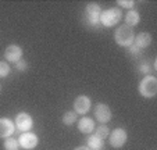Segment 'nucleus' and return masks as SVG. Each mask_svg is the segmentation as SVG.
<instances>
[{"label":"nucleus","instance_id":"obj_21","mask_svg":"<svg viewBox=\"0 0 157 150\" xmlns=\"http://www.w3.org/2000/svg\"><path fill=\"white\" fill-rule=\"evenodd\" d=\"M117 4L124 7V9H132V7L135 6V2H132V0H118Z\"/></svg>","mask_w":157,"mask_h":150},{"label":"nucleus","instance_id":"obj_6","mask_svg":"<svg viewBox=\"0 0 157 150\" xmlns=\"http://www.w3.org/2000/svg\"><path fill=\"white\" fill-rule=\"evenodd\" d=\"M18 144H20L21 149H24V150H32L35 149L36 146H38L39 143V138L36 133L33 132H22L20 136H18Z\"/></svg>","mask_w":157,"mask_h":150},{"label":"nucleus","instance_id":"obj_11","mask_svg":"<svg viewBox=\"0 0 157 150\" xmlns=\"http://www.w3.org/2000/svg\"><path fill=\"white\" fill-rule=\"evenodd\" d=\"M4 59L10 63H18L22 59V49L18 44H10L4 50Z\"/></svg>","mask_w":157,"mask_h":150},{"label":"nucleus","instance_id":"obj_15","mask_svg":"<svg viewBox=\"0 0 157 150\" xmlns=\"http://www.w3.org/2000/svg\"><path fill=\"white\" fill-rule=\"evenodd\" d=\"M86 146L90 150H101L104 146V139L99 138L95 133H90L88 138V144H86Z\"/></svg>","mask_w":157,"mask_h":150},{"label":"nucleus","instance_id":"obj_8","mask_svg":"<svg viewBox=\"0 0 157 150\" xmlns=\"http://www.w3.org/2000/svg\"><path fill=\"white\" fill-rule=\"evenodd\" d=\"M90 106H92V100L85 94H79L74 100V111L78 115H85L90 110Z\"/></svg>","mask_w":157,"mask_h":150},{"label":"nucleus","instance_id":"obj_9","mask_svg":"<svg viewBox=\"0 0 157 150\" xmlns=\"http://www.w3.org/2000/svg\"><path fill=\"white\" fill-rule=\"evenodd\" d=\"M93 114H95L96 120H98L100 124H107L110 120H111V117H113V113H111L110 107L104 103H99L98 106L95 107Z\"/></svg>","mask_w":157,"mask_h":150},{"label":"nucleus","instance_id":"obj_23","mask_svg":"<svg viewBox=\"0 0 157 150\" xmlns=\"http://www.w3.org/2000/svg\"><path fill=\"white\" fill-rule=\"evenodd\" d=\"M139 71L140 72H143V74H149L151 71V68H150V65H149V63L146 61V63H143L142 65H139Z\"/></svg>","mask_w":157,"mask_h":150},{"label":"nucleus","instance_id":"obj_7","mask_svg":"<svg viewBox=\"0 0 157 150\" xmlns=\"http://www.w3.org/2000/svg\"><path fill=\"white\" fill-rule=\"evenodd\" d=\"M14 124H15V128H17L20 132H29L33 127V120L28 113L21 111V113H18L17 117H15Z\"/></svg>","mask_w":157,"mask_h":150},{"label":"nucleus","instance_id":"obj_14","mask_svg":"<svg viewBox=\"0 0 157 150\" xmlns=\"http://www.w3.org/2000/svg\"><path fill=\"white\" fill-rule=\"evenodd\" d=\"M124 21H125V25H127V27H129V28L135 27V25L139 24L140 15H139V13H138L136 10H129V11L124 15Z\"/></svg>","mask_w":157,"mask_h":150},{"label":"nucleus","instance_id":"obj_20","mask_svg":"<svg viewBox=\"0 0 157 150\" xmlns=\"http://www.w3.org/2000/svg\"><path fill=\"white\" fill-rule=\"evenodd\" d=\"M14 65H15V70H17V71H21V72H24V71L28 70V63L25 61V60H22V59H21L18 63H15Z\"/></svg>","mask_w":157,"mask_h":150},{"label":"nucleus","instance_id":"obj_13","mask_svg":"<svg viewBox=\"0 0 157 150\" xmlns=\"http://www.w3.org/2000/svg\"><path fill=\"white\" fill-rule=\"evenodd\" d=\"M133 44L138 47V49H146L151 44V35L149 32H140L138 33L135 38H133Z\"/></svg>","mask_w":157,"mask_h":150},{"label":"nucleus","instance_id":"obj_19","mask_svg":"<svg viewBox=\"0 0 157 150\" xmlns=\"http://www.w3.org/2000/svg\"><path fill=\"white\" fill-rule=\"evenodd\" d=\"M10 65L6 61H0V78H6L10 74Z\"/></svg>","mask_w":157,"mask_h":150},{"label":"nucleus","instance_id":"obj_3","mask_svg":"<svg viewBox=\"0 0 157 150\" xmlns=\"http://www.w3.org/2000/svg\"><path fill=\"white\" fill-rule=\"evenodd\" d=\"M139 93L143 97H151L156 96L157 93V78L154 75H146L139 83Z\"/></svg>","mask_w":157,"mask_h":150},{"label":"nucleus","instance_id":"obj_24","mask_svg":"<svg viewBox=\"0 0 157 150\" xmlns=\"http://www.w3.org/2000/svg\"><path fill=\"white\" fill-rule=\"evenodd\" d=\"M74 150H90L88 146H79V147H75Z\"/></svg>","mask_w":157,"mask_h":150},{"label":"nucleus","instance_id":"obj_18","mask_svg":"<svg viewBox=\"0 0 157 150\" xmlns=\"http://www.w3.org/2000/svg\"><path fill=\"white\" fill-rule=\"evenodd\" d=\"M93 133H95V135H98L99 138H101V139H106V138H109L110 131H109V127H107L106 124H100V127L95 128Z\"/></svg>","mask_w":157,"mask_h":150},{"label":"nucleus","instance_id":"obj_17","mask_svg":"<svg viewBox=\"0 0 157 150\" xmlns=\"http://www.w3.org/2000/svg\"><path fill=\"white\" fill-rule=\"evenodd\" d=\"M4 150H20V144H18V140L14 139L13 136L10 138L4 139V143H3Z\"/></svg>","mask_w":157,"mask_h":150},{"label":"nucleus","instance_id":"obj_10","mask_svg":"<svg viewBox=\"0 0 157 150\" xmlns=\"http://www.w3.org/2000/svg\"><path fill=\"white\" fill-rule=\"evenodd\" d=\"M15 129L17 128H15V124L13 120L6 118V117L0 118V139H6V138L13 136Z\"/></svg>","mask_w":157,"mask_h":150},{"label":"nucleus","instance_id":"obj_1","mask_svg":"<svg viewBox=\"0 0 157 150\" xmlns=\"http://www.w3.org/2000/svg\"><path fill=\"white\" fill-rule=\"evenodd\" d=\"M122 18V11L120 7H111V9L103 10L100 14V25L104 28H111L116 27L117 24L121 21Z\"/></svg>","mask_w":157,"mask_h":150},{"label":"nucleus","instance_id":"obj_12","mask_svg":"<svg viewBox=\"0 0 157 150\" xmlns=\"http://www.w3.org/2000/svg\"><path fill=\"white\" fill-rule=\"evenodd\" d=\"M95 121L89 117H82L79 118V122H78V129L81 131L85 135H90L95 131Z\"/></svg>","mask_w":157,"mask_h":150},{"label":"nucleus","instance_id":"obj_22","mask_svg":"<svg viewBox=\"0 0 157 150\" xmlns=\"http://www.w3.org/2000/svg\"><path fill=\"white\" fill-rule=\"evenodd\" d=\"M128 50H129V54L131 56H135V57H139L140 54H142V50L140 49H138L136 46H135V44H131L129 47H128Z\"/></svg>","mask_w":157,"mask_h":150},{"label":"nucleus","instance_id":"obj_16","mask_svg":"<svg viewBox=\"0 0 157 150\" xmlns=\"http://www.w3.org/2000/svg\"><path fill=\"white\" fill-rule=\"evenodd\" d=\"M77 118H78V114L75 111H65L63 114V124L70 127V125H72L77 121Z\"/></svg>","mask_w":157,"mask_h":150},{"label":"nucleus","instance_id":"obj_4","mask_svg":"<svg viewBox=\"0 0 157 150\" xmlns=\"http://www.w3.org/2000/svg\"><path fill=\"white\" fill-rule=\"evenodd\" d=\"M100 14H101V9L98 3H89L85 7V17L90 27L96 28L100 25Z\"/></svg>","mask_w":157,"mask_h":150},{"label":"nucleus","instance_id":"obj_5","mask_svg":"<svg viewBox=\"0 0 157 150\" xmlns=\"http://www.w3.org/2000/svg\"><path fill=\"white\" fill-rule=\"evenodd\" d=\"M128 140V133L124 128H116L113 132L109 133V142L114 149H120L122 147Z\"/></svg>","mask_w":157,"mask_h":150},{"label":"nucleus","instance_id":"obj_2","mask_svg":"<svg viewBox=\"0 0 157 150\" xmlns=\"http://www.w3.org/2000/svg\"><path fill=\"white\" fill-rule=\"evenodd\" d=\"M133 38H135V33H133L132 28L127 27L125 24L120 25L114 32V40L121 47H129L133 43Z\"/></svg>","mask_w":157,"mask_h":150}]
</instances>
